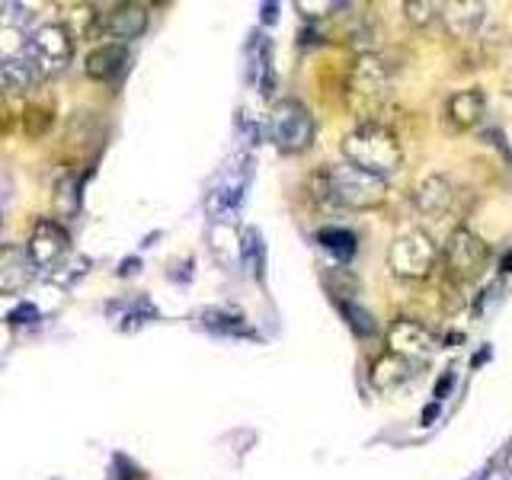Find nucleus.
I'll return each mask as SVG.
<instances>
[{
	"label": "nucleus",
	"mask_w": 512,
	"mask_h": 480,
	"mask_svg": "<svg viewBox=\"0 0 512 480\" xmlns=\"http://www.w3.org/2000/svg\"><path fill=\"white\" fill-rule=\"evenodd\" d=\"M343 157H346V164L388 180V176L397 173L400 164H404V148H400L397 135L388 125L365 122V125H356L343 138Z\"/></svg>",
	"instance_id": "f257e3e1"
},
{
	"label": "nucleus",
	"mask_w": 512,
	"mask_h": 480,
	"mask_svg": "<svg viewBox=\"0 0 512 480\" xmlns=\"http://www.w3.org/2000/svg\"><path fill=\"white\" fill-rule=\"evenodd\" d=\"M314 189H317V199L362 212V208H375L384 202V196H388V180L365 173L343 160V164L320 170L314 180Z\"/></svg>",
	"instance_id": "f03ea898"
},
{
	"label": "nucleus",
	"mask_w": 512,
	"mask_h": 480,
	"mask_svg": "<svg viewBox=\"0 0 512 480\" xmlns=\"http://www.w3.org/2000/svg\"><path fill=\"white\" fill-rule=\"evenodd\" d=\"M391 93V68L378 52H359L346 77V103L362 125L378 122V112L388 103Z\"/></svg>",
	"instance_id": "7ed1b4c3"
},
{
	"label": "nucleus",
	"mask_w": 512,
	"mask_h": 480,
	"mask_svg": "<svg viewBox=\"0 0 512 480\" xmlns=\"http://www.w3.org/2000/svg\"><path fill=\"white\" fill-rule=\"evenodd\" d=\"M71 55H74V39L61 23H45L39 29H32V36L26 39V52H23L26 64L32 68V74H36V84L61 74L71 64Z\"/></svg>",
	"instance_id": "20e7f679"
},
{
	"label": "nucleus",
	"mask_w": 512,
	"mask_h": 480,
	"mask_svg": "<svg viewBox=\"0 0 512 480\" xmlns=\"http://www.w3.org/2000/svg\"><path fill=\"white\" fill-rule=\"evenodd\" d=\"M442 260H445V272L452 276L455 282H474L484 276V269L490 263V247L487 240L474 234L471 228H455L445 240V250H442Z\"/></svg>",
	"instance_id": "39448f33"
},
{
	"label": "nucleus",
	"mask_w": 512,
	"mask_h": 480,
	"mask_svg": "<svg viewBox=\"0 0 512 480\" xmlns=\"http://www.w3.org/2000/svg\"><path fill=\"white\" fill-rule=\"evenodd\" d=\"M439 263V247L426 231H404L388 250V269L397 279H426Z\"/></svg>",
	"instance_id": "423d86ee"
},
{
	"label": "nucleus",
	"mask_w": 512,
	"mask_h": 480,
	"mask_svg": "<svg viewBox=\"0 0 512 480\" xmlns=\"http://www.w3.org/2000/svg\"><path fill=\"white\" fill-rule=\"evenodd\" d=\"M269 132H272V141L279 144V151L301 154L314 144L317 125L311 119V112L304 109L298 100H279L276 106H272Z\"/></svg>",
	"instance_id": "0eeeda50"
},
{
	"label": "nucleus",
	"mask_w": 512,
	"mask_h": 480,
	"mask_svg": "<svg viewBox=\"0 0 512 480\" xmlns=\"http://www.w3.org/2000/svg\"><path fill=\"white\" fill-rule=\"evenodd\" d=\"M436 349H439V336L413 317H397L388 330V352H394V356L407 359L413 365L429 362Z\"/></svg>",
	"instance_id": "6e6552de"
},
{
	"label": "nucleus",
	"mask_w": 512,
	"mask_h": 480,
	"mask_svg": "<svg viewBox=\"0 0 512 480\" xmlns=\"http://www.w3.org/2000/svg\"><path fill=\"white\" fill-rule=\"evenodd\" d=\"M68 253H71L68 231H64L61 224L52 221V218L36 221V231H32V237H29L32 263H36L39 269H55V266H61L64 260H68Z\"/></svg>",
	"instance_id": "1a4fd4ad"
},
{
	"label": "nucleus",
	"mask_w": 512,
	"mask_h": 480,
	"mask_svg": "<svg viewBox=\"0 0 512 480\" xmlns=\"http://www.w3.org/2000/svg\"><path fill=\"white\" fill-rule=\"evenodd\" d=\"M36 263H32L29 247L4 244L0 247V295H16L36 279Z\"/></svg>",
	"instance_id": "9d476101"
},
{
	"label": "nucleus",
	"mask_w": 512,
	"mask_h": 480,
	"mask_svg": "<svg viewBox=\"0 0 512 480\" xmlns=\"http://www.w3.org/2000/svg\"><path fill=\"white\" fill-rule=\"evenodd\" d=\"M148 29V7L144 4H116L103 13V36L116 39L119 45L138 39Z\"/></svg>",
	"instance_id": "9b49d317"
},
{
	"label": "nucleus",
	"mask_w": 512,
	"mask_h": 480,
	"mask_svg": "<svg viewBox=\"0 0 512 480\" xmlns=\"http://www.w3.org/2000/svg\"><path fill=\"white\" fill-rule=\"evenodd\" d=\"M484 16H487V7L480 4V0H448V4H442L439 20L448 29V36L471 39L480 29V23H484Z\"/></svg>",
	"instance_id": "f8f14e48"
},
{
	"label": "nucleus",
	"mask_w": 512,
	"mask_h": 480,
	"mask_svg": "<svg viewBox=\"0 0 512 480\" xmlns=\"http://www.w3.org/2000/svg\"><path fill=\"white\" fill-rule=\"evenodd\" d=\"M416 372V365L394 356V352H381V356L372 362V368H368V384H372L375 391L388 394L394 388H400L404 381H410Z\"/></svg>",
	"instance_id": "ddd939ff"
},
{
	"label": "nucleus",
	"mask_w": 512,
	"mask_h": 480,
	"mask_svg": "<svg viewBox=\"0 0 512 480\" xmlns=\"http://www.w3.org/2000/svg\"><path fill=\"white\" fill-rule=\"evenodd\" d=\"M452 202H455V186L442 173L426 176V180L413 192V205L420 208L423 215H442L452 208Z\"/></svg>",
	"instance_id": "4468645a"
},
{
	"label": "nucleus",
	"mask_w": 512,
	"mask_h": 480,
	"mask_svg": "<svg viewBox=\"0 0 512 480\" xmlns=\"http://www.w3.org/2000/svg\"><path fill=\"white\" fill-rule=\"evenodd\" d=\"M445 112H448V122H452L455 128H474L480 119L487 116V96H484V90H477V87L458 90V93H452V100H448Z\"/></svg>",
	"instance_id": "2eb2a0df"
},
{
	"label": "nucleus",
	"mask_w": 512,
	"mask_h": 480,
	"mask_svg": "<svg viewBox=\"0 0 512 480\" xmlns=\"http://www.w3.org/2000/svg\"><path fill=\"white\" fill-rule=\"evenodd\" d=\"M125 68H128V48L119 42H106L100 48H93L84 64L87 77L93 80H116Z\"/></svg>",
	"instance_id": "dca6fc26"
},
{
	"label": "nucleus",
	"mask_w": 512,
	"mask_h": 480,
	"mask_svg": "<svg viewBox=\"0 0 512 480\" xmlns=\"http://www.w3.org/2000/svg\"><path fill=\"white\" fill-rule=\"evenodd\" d=\"M32 84H36V74L26 58H0V96L26 93Z\"/></svg>",
	"instance_id": "f3484780"
},
{
	"label": "nucleus",
	"mask_w": 512,
	"mask_h": 480,
	"mask_svg": "<svg viewBox=\"0 0 512 480\" xmlns=\"http://www.w3.org/2000/svg\"><path fill=\"white\" fill-rule=\"evenodd\" d=\"M71 32V39H93V36H103V13H96V7L90 4H77L71 7L68 13V26H64Z\"/></svg>",
	"instance_id": "a211bd4d"
},
{
	"label": "nucleus",
	"mask_w": 512,
	"mask_h": 480,
	"mask_svg": "<svg viewBox=\"0 0 512 480\" xmlns=\"http://www.w3.org/2000/svg\"><path fill=\"white\" fill-rule=\"evenodd\" d=\"M317 244L330 250L333 256H340V260H349L352 253H356V234L346 231V228H320L317 231Z\"/></svg>",
	"instance_id": "6ab92c4d"
},
{
	"label": "nucleus",
	"mask_w": 512,
	"mask_h": 480,
	"mask_svg": "<svg viewBox=\"0 0 512 480\" xmlns=\"http://www.w3.org/2000/svg\"><path fill=\"white\" fill-rule=\"evenodd\" d=\"M404 16H407L410 26L423 29V26L439 20V16H442V4H436V0H407V4H404Z\"/></svg>",
	"instance_id": "aec40b11"
},
{
	"label": "nucleus",
	"mask_w": 512,
	"mask_h": 480,
	"mask_svg": "<svg viewBox=\"0 0 512 480\" xmlns=\"http://www.w3.org/2000/svg\"><path fill=\"white\" fill-rule=\"evenodd\" d=\"M340 311H343V317L349 320V327L356 330L359 336H372V333L378 330L375 317L368 314L365 308H359L356 301H349V298H346V301H340Z\"/></svg>",
	"instance_id": "412c9836"
},
{
	"label": "nucleus",
	"mask_w": 512,
	"mask_h": 480,
	"mask_svg": "<svg viewBox=\"0 0 512 480\" xmlns=\"http://www.w3.org/2000/svg\"><path fill=\"white\" fill-rule=\"evenodd\" d=\"M32 20V7L26 4H0V26L4 29H26Z\"/></svg>",
	"instance_id": "4be33fe9"
},
{
	"label": "nucleus",
	"mask_w": 512,
	"mask_h": 480,
	"mask_svg": "<svg viewBox=\"0 0 512 480\" xmlns=\"http://www.w3.org/2000/svg\"><path fill=\"white\" fill-rule=\"evenodd\" d=\"M87 266H90V263L84 260V256H71V260H64L61 266H55V269H52V279H55V282H61V285H71L74 279L84 276Z\"/></svg>",
	"instance_id": "5701e85b"
},
{
	"label": "nucleus",
	"mask_w": 512,
	"mask_h": 480,
	"mask_svg": "<svg viewBox=\"0 0 512 480\" xmlns=\"http://www.w3.org/2000/svg\"><path fill=\"white\" fill-rule=\"evenodd\" d=\"M202 317H205V320H202V324H205L208 330H221V333H240V330H244V327H240V317H237V314L205 311Z\"/></svg>",
	"instance_id": "b1692460"
},
{
	"label": "nucleus",
	"mask_w": 512,
	"mask_h": 480,
	"mask_svg": "<svg viewBox=\"0 0 512 480\" xmlns=\"http://www.w3.org/2000/svg\"><path fill=\"white\" fill-rule=\"evenodd\" d=\"M308 20H320V16H333V13H340L343 10V4H336V0H298L295 4Z\"/></svg>",
	"instance_id": "393cba45"
},
{
	"label": "nucleus",
	"mask_w": 512,
	"mask_h": 480,
	"mask_svg": "<svg viewBox=\"0 0 512 480\" xmlns=\"http://www.w3.org/2000/svg\"><path fill=\"white\" fill-rule=\"evenodd\" d=\"M240 253H244L247 266L256 272V276H260V260H256V256H260V234L244 231V244H240Z\"/></svg>",
	"instance_id": "a878e982"
},
{
	"label": "nucleus",
	"mask_w": 512,
	"mask_h": 480,
	"mask_svg": "<svg viewBox=\"0 0 512 480\" xmlns=\"http://www.w3.org/2000/svg\"><path fill=\"white\" fill-rule=\"evenodd\" d=\"M39 317V311L36 308H32V304H20V308H16V311H10V324H32V320H36Z\"/></svg>",
	"instance_id": "bb28decb"
},
{
	"label": "nucleus",
	"mask_w": 512,
	"mask_h": 480,
	"mask_svg": "<svg viewBox=\"0 0 512 480\" xmlns=\"http://www.w3.org/2000/svg\"><path fill=\"white\" fill-rule=\"evenodd\" d=\"M452 384H455V372H445V378H439V384H436V400H439V404L448 397V391H452Z\"/></svg>",
	"instance_id": "cd10ccee"
},
{
	"label": "nucleus",
	"mask_w": 512,
	"mask_h": 480,
	"mask_svg": "<svg viewBox=\"0 0 512 480\" xmlns=\"http://www.w3.org/2000/svg\"><path fill=\"white\" fill-rule=\"evenodd\" d=\"M480 480H509V471H503V468H496V464H493V468L484 474V477H480Z\"/></svg>",
	"instance_id": "c85d7f7f"
},
{
	"label": "nucleus",
	"mask_w": 512,
	"mask_h": 480,
	"mask_svg": "<svg viewBox=\"0 0 512 480\" xmlns=\"http://www.w3.org/2000/svg\"><path fill=\"white\" fill-rule=\"evenodd\" d=\"M276 10H279L276 4H266V7H263V20H266V23H276V16H279Z\"/></svg>",
	"instance_id": "c756f323"
},
{
	"label": "nucleus",
	"mask_w": 512,
	"mask_h": 480,
	"mask_svg": "<svg viewBox=\"0 0 512 480\" xmlns=\"http://www.w3.org/2000/svg\"><path fill=\"white\" fill-rule=\"evenodd\" d=\"M503 272H512V250L503 256Z\"/></svg>",
	"instance_id": "7c9ffc66"
},
{
	"label": "nucleus",
	"mask_w": 512,
	"mask_h": 480,
	"mask_svg": "<svg viewBox=\"0 0 512 480\" xmlns=\"http://www.w3.org/2000/svg\"><path fill=\"white\" fill-rule=\"evenodd\" d=\"M432 416H436V404H432V407H426V413H423V420L429 423V420H432Z\"/></svg>",
	"instance_id": "2f4dec72"
},
{
	"label": "nucleus",
	"mask_w": 512,
	"mask_h": 480,
	"mask_svg": "<svg viewBox=\"0 0 512 480\" xmlns=\"http://www.w3.org/2000/svg\"><path fill=\"white\" fill-rule=\"evenodd\" d=\"M506 93H509V96H512V71H509V74H506Z\"/></svg>",
	"instance_id": "473e14b6"
},
{
	"label": "nucleus",
	"mask_w": 512,
	"mask_h": 480,
	"mask_svg": "<svg viewBox=\"0 0 512 480\" xmlns=\"http://www.w3.org/2000/svg\"><path fill=\"white\" fill-rule=\"evenodd\" d=\"M506 471L512 474V448H509V455H506Z\"/></svg>",
	"instance_id": "72a5a7b5"
},
{
	"label": "nucleus",
	"mask_w": 512,
	"mask_h": 480,
	"mask_svg": "<svg viewBox=\"0 0 512 480\" xmlns=\"http://www.w3.org/2000/svg\"><path fill=\"white\" fill-rule=\"evenodd\" d=\"M0 228H4V218H0Z\"/></svg>",
	"instance_id": "f704fd0d"
}]
</instances>
